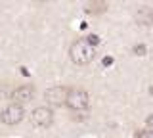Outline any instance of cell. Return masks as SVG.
Listing matches in <instances>:
<instances>
[{"instance_id":"cell-1","label":"cell","mask_w":153,"mask_h":138,"mask_svg":"<svg viewBox=\"0 0 153 138\" xmlns=\"http://www.w3.org/2000/svg\"><path fill=\"white\" fill-rule=\"evenodd\" d=\"M69 58L73 60V63H76V65L90 63V61L94 60V46H90L84 39L75 40L69 48Z\"/></svg>"},{"instance_id":"cell-2","label":"cell","mask_w":153,"mask_h":138,"mask_svg":"<svg viewBox=\"0 0 153 138\" xmlns=\"http://www.w3.org/2000/svg\"><path fill=\"white\" fill-rule=\"evenodd\" d=\"M23 115H25V109L21 106H17V104H10L8 107L2 109V113H0V121L4 123V125H17V123L23 121Z\"/></svg>"},{"instance_id":"cell-3","label":"cell","mask_w":153,"mask_h":138,"mask_svg":"<svg viewBox=\"0 0 153 138\" xmlns=\"http://www.w3.org/2000/svg\"><path fill=\"white\" fill-rule=\"evenodd\" d=\"M54 121V113H52L50 107H35L31 113V123L38 128H46L52 125Z\"/></svg>"},{"instance_id":"cell-4","label":"cell","mask_w":153,"mask_h":138,"mask_svg":"<svg viewBox=\"0 0 153 138\" xmlns=\"http://www.w3.org/2000/svg\"><path fill=\"white\" fill-rule=\"evenodd\" d=\"M65 104L71 109H75V111L84 109L88 106V92H84V90H80V88H71L69 94H67V102Z\"/></svg>"},{"instance_id":"cell-5","label":"cell","mask_w":153,"mask_h":138,"mask_svg":"<svg viewBox=\"0 0 153 138\" xmlns=\"http://www.w3.org/2000/svg\"><path fill=\"white\" fill-rule=\"evenodd\" d=\"M67 94H69V88L65 87H52L44 92V98L50 106H63L67 102Z\"/></svg>"},{"instance_id":"cell-6","label":"cell","mask_w":153,"mask_h":138,"mask_svg":"<svg viewBox=\"0 0 153 138\" xmlns=\"http://www.w3.org/2000/svg\"><path fill=\"white\" fill-rule=\"evenodd\" d=\"M33 96H35V88H33L31 84H23V87L16 88V90L12 92V100H13V104H17V106L31 102Z\"/></svg>"},{"instance_id":"cell-7","label":"cell","mask_w":153,"mask_h":138,"mask_svg":"<svg viewBox=\"0 0 153 138\" xmlns=\"http://www.w3.org/2000/svg\"><path fill=\"white\" fill-rule=\"evenodd\" d=\"M136 21L140 25H151L153 23V8L151 6H143L136 12Z\"/></svg>"},{"instance_id":"cell-8","label":"cell","mask_w":153,"mask_h":138,"mask_svg":"<svg viewBox=\"0 0 153 138\" xmlns=\"http://www.w3.org/2000/svg\"><path fill=\"white\" fill-rule=\"evenodd\" d=\"M86 12H90V13L105 12V2H90V4H86Z\"/></svg>"},{"instance_id":"cell-9","label":"cell","mask_w":153,"mask_h":138,"mask_svg":"<svg viewBox=\"0 0 153 138\" xmlns=\"http://www.w3.org/2000/svg\"><path fill=\"white\" fill-rule=\"evenodd\" d=\"M84 40L88 42L90 46H96V44H100V37H98V35H88V37H86Z\"/></svg>"},{"instance_id":"cell-10","label":"cell","mask_w":153,"mask_h":138,"mask_svg":"<svg viewBox=\"0 0 153 138\" xmlns=\"http://www.w3.org/2000/svg\"><path fill=\"white\" fill-rule=\"evenodd\" d=\"M134 54H136V56H143V54H146V46H143V44L134 46Z\"/></svg>"},{"instance_id":"cell-11","label":"cell","mask_w":153,"mask_h":138,"mask_svg":"<svg viewBox=\"0 0 153 138\" xmlns=\"http://www.w3.org/2000/svg\"><path fill=\"white\" fill-rule=\"evenodd\" d=\"M136 138H153V132L151 131H140L136 134Z\"/></svg>"},{"instance_id":"cell-12","label":"cell","mask_w":153,"mask_h":138,"mask_svg":"<svg viewBox=\"0 0 153 138\" xmlns=\"http://www.w3.org/2000/svg\"><path fill=\"white\" fill-rule=\"evenodd\" d=\"M111 63H113V58H111V56H107V58H103V65H105V67H109Z\"/></svg>"},{"instance_id":"cell-13","label":"cell","mask_w":153,"mask_h":138,"mask_svg":"<svg viewBox=\"0 0 153 138\" xmlns=\"http://www.w3.org/2000/svg\"><path fill=\"white\" fill-rule=\"evenodd\" d=\"M146 123H147V127H153V113H151L149 117H147V121H146Z\"/></svg>"},{"instance_id":"cell-14","label":"cell","mask_w":153,"mask_h":138,"mask_svg":"<svg viewBox=\"0 0 153 138\" xmlns=\"http://www.w3.org/2000/svg\"><path fill=\"white\" fill-rule=\"evenodd\" d=\"M149 92H151V94H153V87H151V88H149Z\"/></svg>"}]
</instances>
